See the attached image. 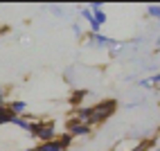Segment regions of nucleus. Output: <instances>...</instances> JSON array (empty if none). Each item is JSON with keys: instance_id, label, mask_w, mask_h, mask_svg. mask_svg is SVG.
<instances>
[{"instance_id": "nucleus-17", "label": "nucleus", "mask_w": 160, "mask_h": 151, "mask_svg": "<svg viewBox=\"0 0 160 151\" xmlns=\"http://www.w3.org/2000/svg\"><path fill=\"white\" fill-rule=\"evenodd\" d=\"M138 86H142V88H147V86H151V81H149V79H140V81H138Z\"/></svg>"}, {"instance_id": "nucleus-21", "label": "nucleus", "mask_w": 160, "mask_h": 151, "mask_svg": "<svg viewBox=\"0 0 160 151\" xmlns=\"http://www.w3.org/2000/svg\"><path fill=\"white\" fill-rule=\"evenodd\" d=\"M151 151H160V147H158V149H151Z\"/></svg>"}, {"instance_id": "nucleus-8", "label": "nucleus", "mask_w": 160, "mask_h": 151, "mask_svg": "<svg viewBox=\"0 0 160 151\" xmlns=\"http://www.w3.org/2000/svg\"><path fill=\"white\" fill-rule=\"evenodd\" d=\"M12 113H9V108H7V104L5 106H0V126H2V124H9V122H12Z\"/></svg>"}, {"instance_id": "nucleus-9", "label": "nucleus", "mask_w": 160, "mask_h": 151, "mask_svg": "<svg viewBox=\"0 0 160 151\" xmlns=\"http://www.w3.org/2000/svg\"><path fill=\"white\" fill-rule=\"evenodd\" d=\"M79 18H81V20H86L88 25H90L92 20H95V18H92V12H90L88 7H79Z\"/></svg>"}, {"instance_id": "nucleus-4", "label": "nucleus", "mask_w": 160, "mask_h": 151, "mask_svg": "<svg viewBox=\"0 0 160 151\" xmlns=\"http://www.w3.org/2000/svg\"><path fill=\"white\" fill-rule=\"evenodd\" d=\"M7 108H9V113H12L14 117H25V113H27V102H23V99H14V102L7 104Z\"/></svg>"}, {"instance_id": "nucleus-7", "label": "nucleus", "mask_w": 160, "mask_h": 151, "mask_svg": "<svg viewBox=\"0 0 160 151\" xmlns=\"http://www.w3.org/2000/svg\"><path fill=\"white\" fill-rule=\"evenodd\" d=\"M36 151H63V147L57 142V140H50V142H41L36 147Z\"/></svg>"}, {"instance_id": "nucleus-15", "label": "nucleus", "mask_w": 160, "mask_h": 151, "mask_svg": "<svg viewBox=\"0 0 160 151\" xmlns=\"http://www.w3.org/2000/svg\"><path fill=\"white\" fill-rule=\"evenodd\" d=\"M149 81H151L153 86H156V83H160V72H158V74H153V77H149Z\"/></svg>"}, {"instance_id": "nucleus-22", "label": "nucleus", "mask_w": 160, "mask_h": 151, "mask_svg": "<svg viewBox=\"0 0 160 151\" xmlns=\"http://www.w3.org/2000/svg\"><path fill=\"white\" fill-rule=\"evenodd\" d=\"M158 52H160V48H158Z\"/></svg>"}, {"instance_id": "nucleus-18", "label": "nucleus", "mask_w": 160, "mask_h": 151, "mask_svg": "<svg viewBox=\"0 0 160 151\" xmlns=\"http://www.w3.org/2000/svg\"><path fill=\"white\" fill-rule=\"evenodd\" d=\"M50 9H52V12H54V14H61V7H59V5H52Z\"/></svg>"}, {"instance_id": "nucleus-6", "label": "nucleus", "mask_w": 160, "mask_h": 151, "mask_svg": "<svg viewBox=\"0 0 160 151\" xmlns=\"http://www.w3.org/2000/svg\"><path fill=\"white\" fill-rule=\"evenodd\" d=\"M12 124H16L18 128H23V131H27V133H32V120H27V117H12Z\"/></svg>"}, {"instance_id": "nucleus-3", "label": "nucleus", "mask_w": 160, "mask_h": 151, "mask_svg": "<svg viewBox=\"0 0 160 151\" xmlns=\"http://www.w3.org/2000/svg\"><path fill=\"white\" fill-rule=\"evenodd\" d=\"M68 133L72 135V138H86V135H90V128L92 126H88V124H81V122H77L72 117V120H68Z\"/></svg>"}, {"instance_id": "nucleus-12", "label": "nucleus", "mask_w": 160, "mask_h": 151, "mask_svg": "<svg viewBox=\"0 0 160 151\" xmlns=\"http://www.w3.org/2000/svg\"><path fill=\"white\" fill-rule=\"evenodd\" d=\"M147 14L151 16V18H156V20H160V5H149Z\"/></svg>"}, {"instance_id": "nucleus-13", "label": "nucleus", "mask_w": 160, "mask_h": 151, "mask_svg": "<svg viewBox=\"0 0 160 151\" xmlns=\"http://www.w3.org/2000/svg\"><path fill=\"white\" fill-rule=\"evenodd\" d=\"M83 97H86V90H74L72 93V104H79Z\"/></svg>"}, {"instance_id": "nucleus-2", "label": "nucleus", "mask_w": 160, "mask_h": 151, "mask_svg": "<svg viewBox=\"0 0 160 151\" xmlns=\"http://www.w3.org/2000/svg\"><path fill=\"white\" fill-rule=\"evenodd\" d=\"M32 135L38 138L41 142H50V140H57V126L54 122H34L32 124Z\"/></svg>"}, {"instance_id": "nucleus-10", "label": "nucleus", "mask_w": 160, "mask_h": 151, "mask_svg": "<svg viewBox=\"0 0 160 151\" xmlns=\"http://www.w3.org/2000/svg\"><path fill=\"white\" fill-rule=\"evenodd\" d=\"M57 142L63 147V151H66V149H70V144H72V135H70V133H66V135H57Z\"/></svg>"}, {"instance_id": "nucleus-16", "label": "nucleus", "mask_w": 160, "mask_h": 151, "mask_svg": "<svg viewBox=\"0 0 160 151\" xmlns=\"http://www.w3.org/2000/svg\"><path fill=\"white\" fill-rule=\"evenodd\" d=\"M72 32H74V34H77V36H81V34H83V32H81V27H79L77 23H74V25H72Z\"/></svg>"}, {"instance_id": "nucleus-1", "label": "nucleus", "mask_w": 160, "mask_h": 151, "mask_svg": "<svg viewBox=\"0 0 160 151\" xmlns=\"http://www.w3.org/2000/svg\"><path fill=\"white\" fill-rule=\"evenodd\" d=\"M90 111H92L90 124H102V122H106V120H111V117H113V113L117 111V102L115 99H104L99 104L90 106Z\"/></svg>"}, {"instance_id": "nucleus-11", "label": "nucleus", "mask_w": 160, "mask_h": 151, "mask_svg": "<svg viewBox=\"0 0 160 151\" xmlns=\"http://www.w3.org/2000/svg\"><path fill=\"white\" fill-rule=\"evenodd\" d=\"M92 18H95V20H97V23H99V25H104V23H106V20H108V16H106V14H104V7H102V9H95V12H92Z\"/></svg>"}, {"instance_id": "nucleus-14", "label": "nucleus", "mask_w": 160, "mask_h": 151, "mask_svg": "<svg viewBox=\"0 0 160 151\" xmlns=\"http://www.w3.org/2000/svg\"><path fill=\"white\" fill-rule=\"evenodd\" d=\"M5 104H7V88L0 86V106H5Z\"/></svg>"}, {"instance_id": "nucleus-20", "label": "nucleus", "mask_w": 160, "mask_h": 151, "mask_svg": "<svg viewBox=\"0 0 160 151\" xmlns=\"http://www.w3.org/2000/svg\"><path fill=\"white\" fill-rule=\"evenodd\" d=\"M156 43H158V48H160V36H158V41H156Z\"/></svg>"}, {"instance_id": "nucleus-19", "label": "nucleus", "mask_w": 160, "mask_h": 151, "mask_svg": "<svg viewBox=\"0 0 160 151\" xmlns=\"http://www.w3.org/2000/svg\"><path fill=\"white\" fill-rule=\"evenodd\" d=\"M23 151H36V147H34V149H23Z\"/></svg>"}, {"instance_id": "nucleus-5", "label": "nucleus", "mask_w": 160, "mask_h": 151, "mask_svg": "<svg viewBox=\"0 0 160 151\" xmlns=\"http://www.w3.org/2000/svg\"><path fill=\"white\" fill-rule=\"evenodd\" d=\"M90 115H92L90 106H79V108L74 111V120H77V122H81V124H88V126H92V124H90Z\"/></svg>"}]
</instances>
